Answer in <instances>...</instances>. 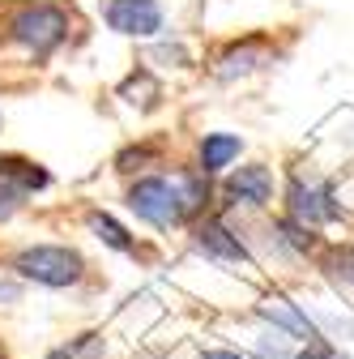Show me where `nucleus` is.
Listing matches in <instances>:
<instances>
[{
    "label": "nucleus",
    "instance_id": "4",
    "mask_svg": "<svg viewBox=\"0 0 354 359\" xmlns=\"http://www.w3.org/2000/svg\"><path fill=\"white\" fill-rule=\"evenodd\" d=\"M107 26L120 30V34H158L162 30V9H158V0H111Z\"/></svg>",
    "mask_w": 354,
    "mask_h": 359
},
{
    "label": "nucleus",
    "instance_id": "9",
    "mask_svg": "<svg viewBox=\"0 0 354 359\" xmlns=\"http://www.w3.org/2000/svg\"><path fill=\"white\" fill-rule=\"evenodd\" d=\"M235 158H239V137H231V133H209L201 142V167L205 171H222Z\"/></svg>",
    "mask_w": 354,
    "mask_h": 359
},
{
    "label": "nucleus",
    "instance_id": "12",
    "mask_svg": "<svg viewBox=\"0 0 354 359\" xmlns=\"http://www.w3.org/2000/svg\"><path fill=\"white\" fill-rule=\"evenodd\" d=\"M299 359H346V355H337L329 342H320V338H312V342H307V351L299 355Z\"/></svg>",
    "mask_w": 354,
    "mask_h": 359
},
{
    "label": "nucleus",
    "instance_id": "10",
    "mask_svg": "<svg viewBox=\"0 0 354 359\" xmlns=\"http://www.w3.org/2000/svg\"><path fill=\"white\" fill-rule=\"evenodd\" d=\"M260 317L274 321V325H282V330H290V334H299V338H316L312 334V321H307L295 304H286V299H264L260 304Z\"/></svg>",
    "mask_w": 354,
    "mask_h": 359
},
{
    "label": "nucleus",
    "instance_id": "16",
    "mask_svg": "<svg viewBox=\"0 0 354 359\" xmlns=\"http://www.w3.org/2000/svg\"><path fill=\"white\" fill-rule=\"evenodd\" d=\"M0 359H5V351H0Z\"/></svg>",
    "mask_w": 354,
    "mask_h": 359
},
{
    "label": "nucleus",
    "instance_id": "14",
    "mask_svg": "<svg viewBox=\"0 0 354 359\" xmlns=\"http://www.w3.org/2000/svg\"><path fill=\"white\" fill-rule=\"evenodd\" d=\"M205 359H239V355H235V351H209Z\"/></svg>",
    "mask_w": 354,
    "mask_h": 359
},
{
    "label": "nucleus",
    "instance_id": "13",
    "mask_svg": "<svg viewBox=\"0 0 354 359\" xmlns=\"http://www.w3.org/2000/svg\"><path fill=\"white\" fill-rule=\"evenodd\" d=\"M13 201H17V193L0 184V214H9V210H13Z\"/></svg>",
    "mask_w": 354,
    "mask_h": 359
},
{
    "label": "nucleus",
    "instance_id": "1",
    "mask_svg": "<svg viewBox=\"0 0 354 359\" xmlns=\"http://www.w3.org/2000/svg\"><path fill=\"white\" fill-rule=\"evenodd\" d=\"M13 269L22 278H30V283H43V287H69V283L81 278L85 261H81V252L60 248V244H34V248L17 252Z\"/></svg>",
    "mask_w": 354,
    "mask_h": 359
},
{
    "label": "nucleus",
    "instance_id": "7",
    "mask_svg": "<svg viewBox=\"0 0 354 359\" xmlns=\"http://www.w3.org/2000/svg\"><path fill=\"white\" fill-rule=\"evenodd\" d=\"M201 252L205 257H213V261H222V265H239V261H248V248L222 227V222H209V227H201Z\"/></svg>",
    "mask_w": 354,
    "mask_h": 359
},
{
    "label": "nucleus",
    "instance_id": "2",
    "mask_svg": "<svg viewBox=\"0 0 354 359\" xmlns=\"http://www.w3.org/2000/svg\"><path fill=\"white\" fill-rule=\"evenodd\" d=\"M9 30H13L17 43H26V48H34V52H52L56 43L69 34V18H64L56 5H26V9L13 13Z\"/></svg>",
    "mask_w": 354,
    "mask_h": 359
},
{
    "label": "nucleus",
    "instance_id": "3",
    "mask_svg": "<svg viewBox=\"0 0 354 359\" xmlns=\"http://www.w3.org/2000/svg\"><path fill=\"white\" fill-rule=\"evenodd\" d=\"M128 205L137 210V218L154 222V227H171L175 218H180V193H175L167 180L150 175V180H137L128 193Z\"/></svg>",
    "mask_w": 354,
    "mask_h": 359
},
{
    "label": "nucleus",
    "instance_id": "8",
    "mask_svg": "<svg viewBox=\"0 0 354 359\" xmlns=\"http://www.w3.org/2000/svg\"><path fill=\"white\" fill-rule=\"evenodd\" d=\"M0 184L22 197V193H34V189L48 184V171L26 163V158H0Z\"/></svg>",
    "mask_w": 354,
    "mask_h": 359
},
{
    "label": "nucleus",
    "instance_id": "5",
    "mask_svg": "<svg viewBox=\"0 0 354 359\" xmlns=\"http://www.w3.org/2000/svg\"><path fill=\"white\" fill-rule=\"evenodd\" d=\"M227 193L235 197V201H243V205H264L274 197V175H269V167H239L235 175H231V184H227Z\"/></svg>",
    "mask_w": 354,
    "mask_h": 359
},
{
    "label": "nucleus",
    "instance_id": "15",
    "mask_svg": "<svg viewBox=\"0 0 354 359\" xmlns=\"http://www.w3.org/2000/svg\"><path fill=\"white\" fill-rule=\"evenodd\" d=\"M0 299H17V291H13V287H5V283H0Z\"/></svg>",
    "mask_w": 354,
    "mask_h": 359
},
{
    "label": "nucleus",
    "instance_id": "6",
    "mask_svg": "<svg viewBox=\"0 0 354 359\" xmlns=\"http://www.w3.org/2000/svg\"><path fill=\"white\" fill-rule=\"evenodd\" d=\"M290 210L303 222H333V218H341V205L333 201L329 189H303V184H295L290 189Z\"/></svg>",
    "mask_w": 354,
    "mask_h": 359
},
{
    "label": "nucleus",
    "instance_id": "11",
    "mask_svg": "<svg viewBox=\"0 0 354 359\" xmlns=\"http://www.w3.org/2000/svg\"><path fill=\"white\" fill-rule=\"evenodd\" d=\"M90 231H94L103 244H111V248H120V252H132V240H128V231L120 227L115 218H107V214H90Z\"/></svg>",
    "mask_w": 354,
    "mask_h": 359
}]
</instances>
